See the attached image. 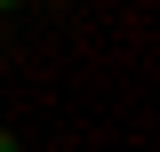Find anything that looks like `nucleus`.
Instances as JSON below:
<instances>
[{"mask_svg":"<svg viewBox=\"0 0 160 152\" xmlns=\"http://www.w3.org/2000/svg\"><path fill=\"white\" fill-rule=\"evenodd\" d=\"M0 8H16V0H0Z\"/></svg>","mask_w":160,"mask_h":152,"instance_id":"obj_1","label":"nucleus"}]
</instances>
